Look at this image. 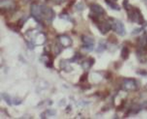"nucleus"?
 I'll use <instances>...</instances> for the list:
<instances>
[{
  "label": "nucleus",
  "mask_w": 147,
  "mask_h": 119,
  "mask_svg": "<svg viewBox=\"0 0 147 119\" xmlns=\"http://www.w3.org/2000/svg\"><path fill=\"white\" fill-rule=\"evenodd\" d=\"M91 9L93 12L94 15L99 16V15H102L104 13V10L101 6L98 5V4H92L91 7Z\"/></svg>",
  "instance_id": "3"
},
{
  "label": "nucleus",
  "mask_w": 147,
  "mask_h": 119,
  "mask_svg": "<svg viewBox=\"0 0 147 119\" xmlns=\"http://www.w3.org/2000/svg\"><path fill=\"white\" fill-rule=\"evenodd\" d=\"M60 42L64 46H69L71 44V39L68 37V36H66V35H62L60 37Z\"/></svg>",
  "instance_id": "4"
},
{
  "label": "nucleus",
  "mask_w": 147,
  "mask_h": 119,
  "mask_svg": "<svg viewBox=\"0 0 147 119\" xmlns=\"http://www.w3.org/2000/svg\"><path fill=\"white\" fill-rule=\"evenodd\" d=\"M82 42L84 43V48L91 50L93 48V44H94V41L93 40L88 37V36H82Z\"/></svg>",
  "instance_id": "2"
},
{
  "label": "nucleus",
  "mask_w": 147,
  "mask_h": 119,
  "mask_svg": "<svg viewBox=\"0 0 147 119\" xmlns=\"http://www.w3.org/2000/svg\"><path fill=\"white\" fill-rule=\"evenodd\" d=\"M113 30L116 33H118L119 34L125 35V27H124V24H122V22L119 21V20H115L113 24Z\"/></svg>",
  "instance_id": "1"
}]
</instances>
